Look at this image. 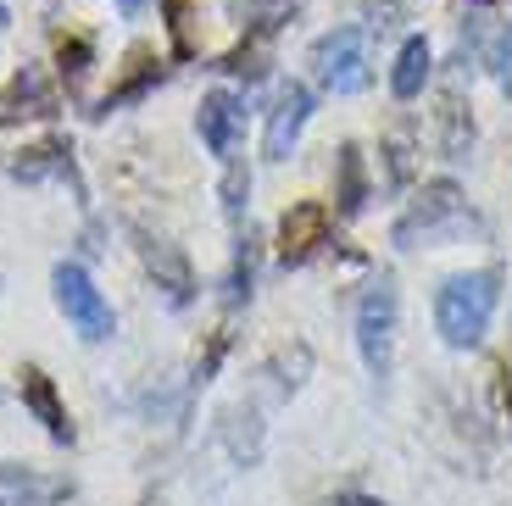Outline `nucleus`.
<instances>
[{
	"mask_svg": "<svg viewBox=\"0 0 512 506\" xmlns=\"http://www.w3.org/2000/svg\"><path fill=\"white\" fill-rule=\"evenodd\" d=\"M501 301V273L496 267H479V273H457V279L440 284L435 295V329L451 351H474L490 334V317Z\"/></svg>",
	"mask_w": 512,
	"mask_h": 506,
	"instance_id": "obj_1",
	"label": "nucleus"
},
{
	"mask_svg": "<svg viewBox=\"0 0 512 506\" xmlns=\"http://www.w3.org/2000/svg\"><path fill=\"white\" fill-rule=\"evenodd\" d=\"M396 323H401V295H396V279L379 273L368 284L357 306V351H362V367H368V379L384 384L390 379V367H396Z\"/></svg>",
	"mask_w": 512,
	"mask_h": 506,
	"instance_id": "obj_2",
	"label": "nucleus"
},
{
	"mask_svg": "<svg viewBox=\"0 0 512 506\" xmlns=\"http://www.w3.org/2000/svg\"><path fill=\"white\" fill-rule=\"evenodd\" d=\"M51 290H56V306L67 312V323L78 329V340L101 345V340H112V334H117L112 306H106V295L95 290V279H90V273H84L78 262H56Z\"/></svg>",
	"mask_w": 512,
	"mask_h": 506,
	"instance_id": "obj_3",
	"label": "nucleus"
},
{
	"mask_svg": "<svg viewBox=\"0 0 512 506\" xmlns=\"http://www.w3.org/2000/svg\"><path fill=\"white\" fill-rule=\"evenodd\" d=\"M462 212H468L462 190L451 184V178H435V184H423V190H418V201H412L407 212L396 217V228H390V240H396L401 251H412L418 240H435V234L457 228V223H462Z\"/></svg>",
	"mask_w": 512,
	"mask_h": 506,
	"instance_id": "obj_4",
	"label": "nucleus"
},
{
	"mask_svg": "<svg viewBox=\"0 0 512 506\" xmlns=\"http://www.w3.org/2000/svg\"><path fill=\"white\" fill-rule=\"evenodd\" d=\"M134 251H140L151 284L162 290V301L173 306V312H184V306L195 301V267H190V256H184V245H173L167 234L134 223Z\"/></svg>",
	"mask_w": 512,
	"mask_h": 506,
	"instance_id": "obj_5",
	"label": "nucleus"
},
{
	"mask_svg": "<svg viewBox=\"0 0 512 506\" xmlns=\"http://www.w3.org/2000/svg\"><path fill=\"white\" fill-rule=\"evenodd\" d=\"M312 67H318V84L329 95H357L368 89V39L362 28H334L312 45Z\"/></svg>",
	"mask_w": 512,
	"mask_h": 506,
	"instance_id": "obj_6",
	"label": "nucleus"
},
{
	"mask_svg": "<svg viewBox=\"0 0 512 506\" xmlns=\"http://www.w3.org/2000/svg\"><path fill=\"white\" fill-rule=\"evenodd\" d=\"M329 228H334V217H329L323 201H295L290 212L279 217V262L284 267H307L312 256L329 245Z\"/></svg>",
	"mask_w": 512,
	"mask_h": 506,
	"instance_id": "obj_7",
	"label": "nucleus"
},
{
	"mask_svg": "<svg viewBox=\"0 0 512 506\" xmlns=\"http://www.w3.org/2000/svg\"><path fill=\"white\" fill-rule=\"evenodd\" d=\"M307 117H312V89L307 84H284L279 101H273V112H268V128H262V156H268V162H284V156L295 151V140H301Z\"/></svg>",
	"mask_w": 512,
	"mask_h": 506,
	"instance_id": "obj_8",
	"label": "nucleus"
},
{
	"mask_svg": "<svg viewBox=\"0 0 512 506\" xmlns=\"http://www.w3.org/2000/svg\"><path fill=\"white\" fill-rule=\"evenodd\" d=\"M6 173L23 178V184H45V178H67L78 195H84V178H78V162H73V140L67 134H51V140L28 145V151H17L12 162H6Z\"/></svg>",
	"mask_w": 512,
	"mask_h": 506,
	"instance_id": "obj_9",
	"label": "nucleus"
},
{
	"mask_svg": "<svg viewBox=\"0 0 512 506\" xmlns=\"http://www.w3.org/2000/svg\"><path fill=\"white\" fill-rule=\"evenodd\" d=\"M45 117H56V89L39 67H23V73L6 84V95H0V128L45 123Z\"/></svg>",
	"mask_w": 512,
	"mask_h": 506,
	"instance_id": "obj_10",
	"label": "nucleus"
},
{
	"mask_svg": "<svg viewBox=\"0 0 512 506\" xmlns=\"http://www.w3.org/2000/svg\"><path fill=\"white\" fill-rule=\"evenodd\" d=\"M23 406L34 412V423L51 434L56 445H73V418H67L62 395H56V379L45 367H23Z\"/></svg>",
	"mask_w": 512,
	"mask_h": 506,
	"instance_id": "obj_11",
	"label": "nucleus"
},
{
	"mask_svg": "<svg viewBox=\"0 0 512 506\" xmlns=\"http://www.w3.org/2000/svg\"><path fill=\"white\" fill-rule=\"evenodd\" d=\"M240 95H229V89H212V95H201V112H195V128H201V140L212 156H234V140H240Z\"/></svg>",
	"mask_w": 512,
	"mask_h": 506,
	"instance_id": "obj_12",
	"label": "nucleus"
},
{
	"mask_svg": "<svg viewBox=\"0 0 512 506\" xmlns=\"http://www.w3.org/2000/svg\"><path fill=\"white\" fill-rule=\"evenodd\" d=\"M73 495L67 479H45L34 468H17V462H0V506H56Z\"/></svg>",
	"mask_w": 512,
	"mask_h": 506,
	"instance_id": "obj_13",
	"label": "nucleus"
},
{
	"mask_svg": "<svg viewBox=\"0 0 512 506\" xmlns=\"http://www.w3.org/2000/svg\"><path fill=\"white\" fill-rule=\"evenodd\" d=\"M167 78V67L156 62L151 51H134V62H128V73L117 78L112 89L101 95V106H95V117H112V112H123V106H134V101H145L156 84Z\"/></svg>",
	"mask_w": 512,
	"mask_h": 506,
	"instance_id": "obj_14",
	"label": "nucleus"
},
{
	"mask_svg": "<svg viewBox=\"0 0 512 506\" xmlns=\"http://www.w3.org/2000/svg\"><path fill=\"white\" fill-rule=\"evenodd\" d=\"M362 206H368V156H362V145H340V156H334V212L362 217Z\"/></svg>",
	"mask_w": 512,
	"mask_h": 506,
	"instance_id": "obj_15",
	"label": "nucleus"
},
{
	"mask_svg": "<svg viewBox=\"0 0 512 506\" xmlns=\"http://www.w3.org/2000/svg\"><path fill=\"white\" fill-rule=\"evenodd\" d=\"M429 67H435V56H429V39L412 34L407 45L396 51V67H390V95H396V101H418L423 84H429Z\"/></svg>",
	"mask_w": 512,
	"mask_h": 506,
	"instance_id": "obj_16",
	"label": "nucleus"
},
{
	"mask_svg": "<svg viewBox=\"0 0 512 506\" xmlns=\"http://www.w3.org/2000/svg\"><path fill=\"white\" fill-rule=\"evenodd\" d=\"M218 440L229 445V456L240 468H251L256 456H262V418H256V406H229L218 418Z\"/></svg>",
	"mask_w": 512,
	"mask_h": 506,
	"instance_id": "obj_17",
	"label": "nucleus"
},
{
	"mask_svg": "<svg viewBox=\"0 0 512 506\" xmlns=\"http://www.w3.org/2000/svg\"><path fill=\"white\" fill-rule=\"evenodd\" d=\"M234 23L245 28V39H273L295 12H301V0H229Z\"/></svg>",
	"mask_w": 512,
	"mask_h": 506,
	"instance_id": "obj_18",
	"label": "nucleus"
},
{
	"mask_svg": "<svg viewBox=\"0 0 512 506\" xmlns=\"http://www.w3.org/2000/svg\"><path fill=\"white\" fill-rule=\"evenodd\" d=\"M90 67H95V45L84 34H62V39H56V73H62L67 95H78V89H84Z\"/></svg>",
	"mask_w": 512,
	"mask_h": 506,
	"instance_id": "obj_19",
	"label": "nucleus"
},
{
	"mask_svg": "<svg viewBox=\"0 0 512 506\" xmlns=\"http://www.w3.org/2000/svg\"><path fill=\"white\" fill-rule=\"evenodd\" d=\"M251 284H256V240L245 234V240L234 245V267H229V279H223V306H229V312H240V306L251 301Z\"/></svg>",
	"mask_w": 512,
	"mask_h": 506,
	"instance_id": "obj_20",
	"label": "nucleus"
},
{
	"mask_svg": "<svg viewBox=\"0 0 512 506\" xmlns=\"http://www.w3.org/2000/svg\"><path fill=\"white\" fill-rule=\"evenodd\" d=\"M218 73H234V78H245V84H262V78H268V39H245L240 51H229L218 62Z\"/></svg>",
	"mask_w": 512,
	"mask_h": 506,
	"instance_id": "obj_21",
	"label": "nucleus"
},
{
	"mask_svg": "<svg viewBox=\"0 0 512 506\" xmlns=\"http://www.w3.org/2000/svg\"><path fill=\"white\" fill-rule=\"evenodd\" d=\"M440 128H446V156H451V162H462V156L474 151V117L462 112L457 95H451L446 112H440Z\"/></svg>",
	"mask_w": 512,
	"mask_h": 506,
	"instance_id": "obj_22",
	"label": "nucleus"
},
{
	"mask_svg": "<svg viewBox=\"0 0 512 506\" xmlns=\"http://www.w3.org/2000/svg\"><path fill=\"white\" fill-rule=\"evenodd\" d=\"M167 34H173V56H195V34H190V0H162Z\"/></svg>",
	"mask_w": 512,
	"mask_h": 506,
	"instance_id": "obj_23",
	"label": "nucleus"
},
{
	"mask_svg": "<svg viewBox=\"0 0 512 506\" xmlns=\"http://www.w3.org/2000/svg\"><path fill=\"white\" fill-rule=\"evenodd\" d=\"M229 345H234L229 329L212 334V340H206V351L195 356V379H190V384H212V379H218V367H223V356H229Z\"/></svg>",
	"mask_w": 512,
	"mask_h": 506,
	"instance_id": "obj_24",
	"label": "nucleus"
},
{
	"mask_svg": "<svg viewBox=\"0 0 512 506\" xmlns=\"http://www.w3.org/2000/svg\"><path fill=\"white\" fill-rule=\"evenodd\" d=\"M384 156H390V184H407L412 178V134L396 128L390 140H384Z\"/></svg>",
	"mask_w": 512,
	"mask_h": 506,
	"instance_id": "obj_25",
	"label": "nucleus"
},
{
	"mask_svg": "<svg viewBox=\"0 0 512 506\" xmlns=\"http://www.w3.org/2000/svg\"><path fill=\"white\" fill-rule=\"evenodd\" d=\"M245 195H251V173L245 167H229V178H223V212L240 223L245 217Z\"/></svg>",
	"mask_w": 512,
	"mask_h": 506,
	"instance_id": "obj_26",
	"label": "nucleus"
},
{
	"mask_svg": "<svg viewBox=\"0 0 512 506\" xmlns=\"http://www.w3.org/2000/svg\"><path fill=\"white\" fill-rule=\"evenodd\" d=\"M496 78H501V95L512 101V28L501 34V45H496Z\"/></svg>",
	"mask_w": 512,
	"mask_h": 506,
	"instance_id": "obj_27",
	"label": "nucleus"
},
{
	"mask_svg": "<svg viewBox=\"0 0 512 506\" xmlns=\"http://www.w3.org/2000/svg\"><path fill=\"white\" fill-rule=\"evenodd\" d=\"M496 406H501V418L512 423V362L496 367Z\"/></svg>",
	"mask_w": 512,
	"mask_h": 506,
	"instance_id": "obj_28",
	"label": "nucleus"
},
{
	"mask_svg": "<svg viewBox=\"0 0 512 506\" xmlns=\"http://www.w3.org/2000/svg\"><path fill=\"white\" fill-rule=\"evenodd\" d=\"M368 17H373V28H390V17H396V0H368Z\"/></svg>",
	"mask_w": 512,
	"mask_h": 506,
	"instance_id": "obj_29",
	"label": "nucleus"
},
{
	"mask_svg": "<svg viewBox=\"0 0 512 506\" xmlns=\"http://www.w3.org/2000/svg\"><path fill=\"white\" fill-rule=\"evenodd\" d=\"M117 6H123L128 17H134V12H140V6H145V0H117Z\"/></svg>",
	"mask_w": 512,
	"mask_h": 506,
	"instance_id": "obj_30",
	"label": "nucleus"
},
{
	"mask_svg": "<svg viewBox=\"0 0 512 506\" xmlns=\"http://www.w3.org/2000/svg\"><path fill=\"white\" fill-rule=\"evenodd\" d=\"M6 23H12V17H6V0H0V28H6Z\"/></svg>",
	"mask_w": 512,
	"mask_h": 506,
	"instance_id": "obj_31",
	"label": "nucleus"
}]
</instances>
